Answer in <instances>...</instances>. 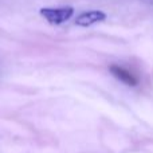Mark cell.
Masks as SVG:
<instances>
[{"label": "cell", "mask_w": 153, "mask_h": 153, "mask_svg": "<svg viewBox=\"0 0 153 153\" xmlns=\"http://www.w3.org/2000/svg\"><path fill=\"white\" fill-rule=\"evenodd\" d=\"M109 71L116 76L117 79H120V81L124 82V83L128 85V86H136V85L138 83L137 78H136L132 73H129L128 70H125L124 67H121V66L111 65V66L109 67Z\"/></svg>", "instance_id": "3"}, {"label": "cell", "mask_w": 153, "mask_h": 153, "mask_svg": "<svg viewBox=\"0 0 153 153\" xmlns=\"http://www.w3.org/2000/svg\"><path fill=\"white\" fill-rule=\"evenodd\" d=\"M145 3H148V4H153V0H144Z\"/></svg>", "instance_id": "4"}, {"label": "cell", "mask_w": 153, "mask_h": 153, "mask_svg": "<svg viewBox=\"0 0 153 153\" xmlns=\"http://www.w3.org/2000/svg\"><path fill=\"white\" fill-rule=\"evenodd\" d=\"M39 13L53 26H59V24L67 22L73 15H74V8L73 7H58V8H40Z\"/></svg>", "instance_id": "1"}, {"label": "cell", "mask_w": 153, "mask_h": 153, "mask_svg": "<svg viewBox=\"0 0 153 153\" xmlns=\"http://www.w3.org/2000/svg\"><path fill=\"white\" fill-rule=\"evenodd\" d=\"M105 19H106V13L103 11L93 10V11H86V12L79 13L75 19V24L79 27H90L95 23L103 22Z\"/></svg>", "instance_id": "2"}]
</instances>
